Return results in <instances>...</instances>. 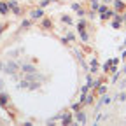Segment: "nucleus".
<instances>
[{"label": "nucleus", "mask_w": 126, "mask_h": 126, "mask_svg": "<svg viewBox=\"0 0 126 126\" xmlns=\"http://www.w3.org/2000/svg\"><path fill=\"white\" fill-rule=\"evenodd\" d=\"M77 119L81 121V123H86V117H84V114H81V112L77 114Z\"/></svg>", "instance_id": "nucleus-7"}, {"label": "nucleus", "mask_w": 126, "mask_h": 126, "mask_svg": "<svg viewBox=\"0 0 126 126\" xmlns=\"http://www.w3.org/2000/svg\"><path fill=\"white\" fill-rule=\"evenodd\" d=\"M9 7H11V9H12V11H14L16 14H19V7H18V5H16V4L12 2V0H11V2H9Z\"/></svg>", "instance_id": "nucleus-4"}, {"label": "nucleus", "mask_w": 126, "mask_h": 126, "mask_svg": "<svg viewBox=\"0 0 126 126\" xmlns=\"http://www.w3.org/2000/svg\"><path fill=\"white\" fill-rule=\"evenodd\" d=\"M63 21H65V23H72V19L68 18V16H65V18H63Z\"/></svg>", "instance_id": "nucleus-11"}, {"label": "nucleus", "mask_w": 126, "mask_h": 126, "mask_svg": "<svg viewBox=\"0 0 126 126\" xmlns=\"http://www.w3.org/2000/svg\"><path fill=\"white\" fill-rule=\"evenodd\" d=\"M70 121H72V117H70V116H65V117H63V123H65V124H67V123H70Z\"/></svg>", "instance_id": "nucleus-9"}, {"label": "nucleus", "mask_w": 126, "mask_h": 126, "mask_svg": "<svg viewBox=\"0 0 126 126\" xmlns=\"http://www.w3.org/2000/svg\"><path fill=\"white\" fill-rule=\"evenodd\" d=\"M2 88H4V82H2V81H0V89H2Z\"/></svg>", "instance_id": "nucleus-12"}, {"label": "nucleus", "mask_w": 126, "mask_h": 126, "mask_svg": "<svg viewBox=\"0 0 126 126\" xmlns=\"http://www.w3.org/2000/svg\"><path fill=\"white\" fill-rule=\"evenodd\" d=\"M109 102H110V98H109V96H103V98H102V102H100V105H103V103H109Z\"/></svg>", "instance_id": "nucleus-8"}, {"label": "nucleus", "mask_w": 126, "mask_h": 126, "mask_svg": "<svg viewBox=\"0 0 126 126\" xmlns=\"http://www.w3.org/2000/svg\"><path fill=\"white\" fill-rule=\"evenodd\" d=\"M42 16V11H35V12H32V18H40Z\"/></svg>", "instance_id": "nucleus-6"}, {"label": "nucleus", "mask_w": 126, "mask_h": 126, "mask_svg": "<svg viewBox=\"0 0 126 126\" xmlns=\"http://www.w3.org/2000/svg\"><path fill=\"white\" fill-rule=\"evenodd\" d=\"M7 11H9V7H7L5 4L0 2V14H7Z\"/></svg>", "instance_id": "nucleus-5"}, {"label": "nucleus", "mask_w": 126, "mask_h": 126, "mask_svg": "<svg viewBox=\"0 0 126 126\" xmlns=\"http://www.w3.org/2000/svg\"><path fill=\"white\" fill-rule=\"evenodd\" d=\"M23 72H25V74H35L37 70H35L33 65H23Z\"/></svg>", "instance_id": "nucleus-2"}, {"label": "nucleus", "mask_w": 126, "mask_h": 126, "mask_svg": "<svg viewBox=\"0 0 126 126\" xmlns=\"http://www.w3.org/2000/svg\"><path fill=\"white\" fill-rule=\"evenodd\" d=\"M7 103H9V96H7L5 93H0V105H4V107H5Z\"/></svg>", "instance_id": "nucleus-3"}, {"label": "nucleus", "mask_w": 126, "mask_h": 126, "mask_svg": "<svg viewBox=\"0 0 126 126\" xmlns=\"http://www.w3.org/2000/svg\"><path fill=\"white\" fill-rule=\"evenodd\" d=\"M0 70H4V72H7V74H16V70H18V63H14V61L0 63Z\"/></svg>", "instance_id": "nucleus-1"}, {"label": "nucleus", "mask_w": 126, "mask_h": 126, "mask_svg": "<svg viewBox=\"0 0 126 126\" xmlns=\"http://www.w3.org/2000/svg\"><path fill=\"white\" fill-rule=\"evenodd\" d=\"M42 25H44V26H46V28H51V21H47V19H46V21H44V23H42Z\"/></svg>", "instance_id": "nucleus-10"}]
</instances>
